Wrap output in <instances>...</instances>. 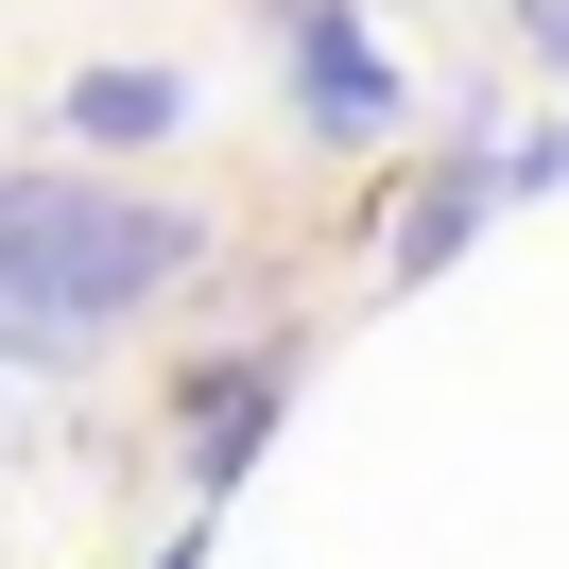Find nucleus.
I'll list each match as a JSON object with an SVG mask.
<instances>
[{
	"instance_id": "7ed1b4c3",
	"label": "nucleus",
	"mask_w": 569,
	"mask_h": 569,
	"mask_svg": "<svg viewBox=\"0 0 569 569\" xmlns=\"http://www.w3.org/2000/svg\"><path fill=\"white\" fill-rule=\"evenodd\" d=\"M277 431H293V346H208V362H173V466H190L208 518L259 483Z\"/></svg>"
},
{
	"instance_id": "f257e3e1",
	"label": "nucleus",
	"mask_w": 569,
	"mask_h": 569,
	"mask_svg": "<svg viewBox=\"0 0 569 569\" xmlns=\"http://www.w3.org/2000/svg\"><path fill=\"white\" fill-rule=\"evenodd\" d=\"M224 224L190 208V190H121L104 156H52V173H0V328H36L52 362L104 346V328H139L156 293L208 277Z\"/></svg>"
},
{
	"instance_id": "f03ea898",
	"label": "nucleus",
	"mask_w": 569,
	"mask_h": 569,
	"mask_svg": "<svg viewBox=\"0 0 569 569\" xmlns=\"http://www.w3.org/2000/svg\"><path fill=\"white\" fill-rule=\"evenodd\" d=\"M277 104H293L311 156H397L415 70H397V36L362 18V0H277Z\"/></svg>"
},
{
	"instance_id": "39448f33",
	"label": "nucleus",
	"mask_w": 569,
	"mask_h": 569,
	"mask_svg": "<svg viewBox=\"0 0 569 569\" xmlns=\"http://www.w3.org/2000/svg\"><path fill=\"white\" fill-rule=\"evenodd\" d=\"M190 104H208V87H190L173 52H87V70L52 87V139H70V156H173Z\"/></svg>"
},
{
	"instance_id": "20e7f679",
	"label": "nucleus",
	"mask_w": 569,
	"mask_h": 569,
	"mask_svg": "<svg viewBox=\"0 0 569 569\" xmlns=\"http://www.w3.org/2000/svg\"><path fill=\"white\" fill-rule=\"evenodd\" d=\"M483 208H500V190H483V156H415V173H397L380 190V208H362V277H380V293H415V277H449V259L466 242H483Z\"/></svg>"
},
{
	"instance_id": "0eeeda50",
	"label": "nucleus",
	"mask_w": 569,
	"mask_h": 569,
	"mask_svg": "<svg viewBox=\"0 0 569 569\" xmlns=\"http://www.w3.org/2000/svg\"><path fill=\"white\" fill-rule=\"evenodd\" d=\"M518 36H535V52H552V70H569V0H518Z\"/></svg>"
},
{
	"instance_id": "6e6552de",
	"label": "nucleus",
	"mask_w": 569,
	"mask_h": 569,
	"mask_svg": "<svg viewBox=\"0 0 569 569\" xmlns=\"http://www.w3.org/2000/svg\"><path fill=\"white\" fill-rule=\"evenodd\" d=\"M156 569H208V518H190V535H173V552H156Z\"/></svg>"
},
{
	"instance_id": "423d86ee",
	"label": "nucleus",
	"mask_w": 569,
	"mask_h": 569,
	"mask_svg": "<svg viewBox=\"0 0 569 569\" xmlns=\"http://www.w3.org/2000/svg\"><path fill=\"white\" fill-rule=\"evenodd\" d=\"M483 190L518 208V190H569V121H518V139H483Z\"/></svg>"
}]
</instances>
